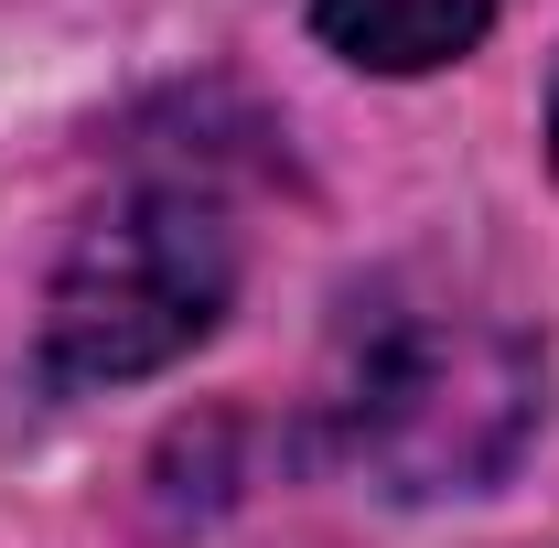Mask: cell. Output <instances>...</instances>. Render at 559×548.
<instances>
[{
    "instance_id": "obj_1",
    "label": "cell",
    "mask_w": 559,
    "mask_h": 548,
    "mask_svg": "<svg viewBox=\"0 0 559 548\" xmlns=\"http://www.w3.org/2000/svg\"><path fill=\"white\" fill-rule=\"evenodd\" d=\"M538 344L506 323L409 312L355 355L345 377V452L399 495H474L495 484L538 430Z\"/></svg>"
},
{
    "instance_id": "obj_2",
    "label": "cell",
    "mask_w": 559,
    "mask_h": 548,
    "mask_svg": "<svg viewBox=\"0 0 559 548\" xmlns=\"http://www.w3.org/2000/svg\"><path fill=\"white\" fill-rule=\"evenodd\" d=\"M237 290V237L205 194H130L75 237L44 301V366L55 388H119L215 334Z\"/></svg>"
},
{
    "instance_id": "obj_3",
    "label": "cell",
    "mask_w": 559,
    "mask_h": 548,
    "mask_svg": "<svg viewBox=\"0 0 559 548\" xmlns=\"http://www.w3.org/2000/svg\"><path fill=\"white\" fill-rule=\"evenodd\" d=\"M323 44L345 65H377V75H430L452 55H474V33L495 22V0H312Z\"/></svg>"
},
{
    "instance_id": "obj_4",
    "label": "cell",
    "mask_w": 559,
    "mask_h": 548,
    "mask_svg": "<svg viewBox=\"0 0 559 548\" xmlns=\"http://www.w3.org/2000/svg\"><path fill=\"white\" fill-rule=\"evenodd\" d=\"M549 140H559V108H549Z\"/></svg>"
}]
</instances>
